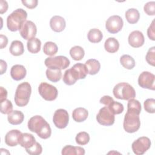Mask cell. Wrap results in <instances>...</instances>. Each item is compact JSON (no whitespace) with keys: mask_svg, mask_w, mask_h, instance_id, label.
<instances>
[{"mask_svg":"<svg viewBox=\"0 0 155 155\" xmlns=\"http://www.w3.org/2000/svg\"><path fill=\"white\" fill-rule=\"evenodd\" d=\"M28 128L44 139H48L51 134L49 124L41 116L36 115L31 117L28 122Z\"/></svg>","mask_w":155,"mask_h":155,"instance_id":"1","label":"cell"},{"mask_svg":"<svg viewBox=\"0 0 155 155\" xmlns=\"http://www.w3.org/2000/svg\"><path fill=\"white\" fill-rule=\"evenodd\" d=\"M27 13L22 8L15 10L7 18V26L9 30L16 31L19 30L22 25L26 21Z\"/></svg>","mask_w":155,"mask_h":155,"instance_id":"2","label":"cell"},{"mask_svg":"<svg viewBox=\"0 0 155 155\" xmlns=\"http://www.w3.org/2000/svg\"><path fill=\"white\" fill-rule=\"evenodd\" d=\"M31 93L30 84L24 82L18 85L15 94V102L19 107H24L28 103Z\"/></svg>","mask_w":155,"mask_h":155,"instance_id":"3","label":"cell"},{"mask_svg":"<svg viewBox=\"0 0 155 155\" xmlns=\"http://www.w3.org/2000/svg\"><path fill=\"white\" fill-rule=\"evenodd\" d=\"M114 97L119 99L130 100L136 97L134 88L128 83L120 82L114 86L113 90Z\"/></svg>","mask_w":155,"mask_h":155,"instance_id":"4","label":"cell"},{"mask_svg":"<svg viewBox=\"0 0 155 155\" xmlns=\"http://www.w3.org/2000/svg\"><path fill=\"white\" fill-rule=\"evenodd\" d=\"M123 126L127 133H133L137 131L140 126L139 114L134 111H127L125 114Z\"/></svg>","mask_w":155,"mask_h":155,"instance_id":"5","label":"cell"},{"mask_svg":"<svg viewBox=\"0 0 155 155\" xmlns=\"http://www.w3.org/2000/svg\"><path fill=\"white\" fill-rule=\"evenodd\" d=\"M38 91L41 96L47 101L55 100L58 94L57 88L54 86L46 82H42L39 84Z\"/></svg>","mask_w":155,"mask_h":155,"instance_id":"6","label":"cell"},{"mask_svg":"<svg viewBox=\"0 0 155 155\" xmlns=\"http://www.w3.org/2000/svg\"><path fill=\"white\" fill-rule=\"evenodd\" d=\"M45 65L48 68H56L59 69H65L70 64V60L65 56H58L48 57L44 61Z\"/></svg>","mask_w":155,"mask_h":155,"instance_id":"7","label":"cell"},{"mask_svg":"<svg viewBox=\"0 0 155 155\" xmlns=\"http://www.w3.org/2000/svg\"><path fill=\"white\" fill-rule=\"evenodd\" d=\"M151 142L150 139L145 136L140 137L134 140L131 145L133 153L136 155L143 154L150 148Z\"/></svg>","mask_w":155,"mask_h":155,"instance_id":"8","label":"cell"},{"mask_svg":"<svg viewBox=\"0 0 155 155\" xmlns=\"http://www.w3.org/2000/svg\"><path fill=\"white\" fill-rule=\"evenodd\" d=\"M96 120L102 125L110 126L114 123L115 117L114 114L105 106L99 110L96 115Z\"/></svg>","mask_w":155,"mask_h":155,"instance_id":"9","label":"cell"},{"mask_svg":"<svg viewBox=\"0 0 155 155\" xmlns=\"http://www.w3.org/2000/svg\"><path fill=\"white\" fill-rule=\"evenodd\" d=\"M138 84L143 88L151 90H155V76L149 71H143L138 78Z\"/></svg>","mask_w":155,"mask_h":155,"instance_id":"10","label":"cell"},{"mask_svg":"<svg viewBox=\"0 0 155 155\" xmlns=\"http://www.w3.org/2000/svg\"><path fill=\"white\" fill-rule=\"evenodd\" d=\"M124 25L122 18L118 15H113L108 18L105 22V28L110 33H117L121 30Z\"/></svg>","mask_w":155,"mask_h":155,"instance_id":"11","label":"cell"},{"mask_svg":"<svg viewBox=\"0 0 155 155\" xmlns=\"http://www.w3.org/2000/svg\"><path fill=\"white\" fill-rule=\"evenodd\" d=\"M19 33L22 38L28 41L35 38L37 33V28L34 22L26 20L22 25L19 30Z\"/></svg>","mask_w":155,"mask_h":155,"instance_id":"12","label":"cell"},{"mask_svg":"<svg viewBox=\"0 0 155 155\" xmlns=\"http://www.w3.org/2000/svg\"><path fill=\"white\" fill-rule=\"evenodd\" d=\"M53 121L57 128L59 129L65 128L67 126L69 121L68 112L62 108L56 110L53 115Z\"/></svg>","mask_w":155,"mask_h":155,"instance_id":"13","label":"cell"},{"mask_svg":"<svg viewBox=\"0 0 155 155\" xmlns=\"http://www.w3.org/2000/svg\"><path fill=\"white\" fill-rule=\"evenodd\" d=\"M128 43L134 48H139L142 46L145 42V38L143 33L139 31L135 30L132 31L128 36Z\"/></svg>","mask_w":155,"mask_h":155,"instance_id":"14","label":"cell"},{"mask_svg":"<svg viewBox=\"0 0 155 155\" xmlns=\"http://www.w3.org/2000/svg\"><path fill=\"white\" fill-rule=\"evenodd\" d=\"M70 71L76 81L78 79H85L88 74V70L85 65L82 63H77L74 64L70 68Z\"/></svg>","mask_w":155,"mask_h":155,"instance_id":"15","label":"cell"},{"mask_svg":"<svg viewBox=\"0 0 155 155\" xmlns=\"http://www.w3.org/2000/svg\"><path fill=\"white\" fill-rule=\"evenodd\" d=\"M22 133L18 130H12L5 136V143L10 147H15L19 144V137Z\"/></svg>","mask_w":155,"mask_h":155,"instance_id":"16","label":"cell"},{"mask_svg":"<svg viewBox=\"0 0 155 155\" xmlns=\"http://www.w3.org/2000/svg\"><path fill=\"white\" fill-rule=\"evenodd\" d=\"M50 25L52 30L55 32L62 31L66 26V22L64 18L56 15L53 16L50 21Z\"/></svg>","mask_w":155,"mask_h":155,"instance_id":"17","label":"cell"},{"mask_svg":"<svg viewBox=\"0 0 155 155\" xmlns=\"http://www.w3.org/2000/svg\"><path fill=\"white\" fill-rule=\"evenodd\" d=\"M27 74V71L24 66L19 64H16L12 66L10 70V75L13 79L20 81L23 79Z\"/></svg>","mask_w":155,"mask_h":155,"instance_id":"18","label":"cell"},{"mask_svg":"<svg viewBox=\"0 0 155 155\" xmlns=\"http://www.w3.org/2000/svg\"><path fill=\"white\" fill-rule=\"evenodd\" d=\"M35 137L30 133H22L19 140V144L25 149L30 148L36 143Z\"/></svg>","mask_w":155,"mask_h":155,"instance_id":"19","label":"cell"},{"mask_svg":"<svg viewBox=\"0 0 155 155\" xmlns=\"http://www.w3.org/2000/svg\"><path fill=\"white\" fill-rule=\"evenodd\" d=\"M7 119L8 122L12 125H19L23 122L24 116L21 111L13 110L8 114Z\"/></svg>","mask_w":155,"mask_h":155,"instance_id":"20","label":"cell"},{"mask_svg":"<svg viewBox=\"0 0 155 155\" xmlns=\"http://www.w3.org/2000/svg\"><path fill=\"white\" fill-rule=\"evenodd\" d=\"M88 116V111L82 107L75 108L72 113V117L73 120L77 122H84L87 119Z\"/></svg>","mask_w":155,"mask_h":155,"instance_id":"21","label":"cell"},{"mask_svg":"<svg viewBox=\"0 0 155 155\" xmlns=\"http://www.w3.org/2000/svg\"><path fill=\"white\" fill-rule=\"evenodd\" d=\"M88 70V73L91 75L97 74L101 68L100 62L95 59H90L87 60L85 64Z\"/></svg>","mask_w":155,"mask_h":155,"instance_id":"22","label":"cell"},{"mask_svg":"<svg viewBox=\"0 0 155 155\" xmlns=\"http://www.w3.org/2000/svg\"><path fill=\"white\" fill-rule=\"evenodd\" d=\"M104 48L107 52L114 53L119 50V43L116 38L110 37L107 39L105 41Z\"/></svg>","mask_w":155,"mask_h":155,"instance_id":"23","label":"cell"},{"mask_svg":"<svg viewBox=\"0 0 155 155\" xmlns=\"http://www.w3.org/2000/svg\"><path fill=\"white\" fill-rule=\"evenodd\" d=\"M10 53L15 56L22 55L24 52V48L22 42L18 40L12 41L9 48Z\"/></svg>","mask_w":155,"mask_h":155,"instance_id":"24","label":"cell"},{"mask_svg":"<svg viewBox=\"0 0 155 155\" xmlns=\"http://www.w3.org/2000/svg\"><path fill=\"white\" fill-rule=\"evenodd\" d=\"M61 153L62 155H84L85 150L81 147L66 145L62 148Z\"/></svg>","mask_w":155,"mask_h":155,"instance_id":"25","label":"cell"},{"mask_svg":"<svg viewBox=\"0 0 155 155\" xmlns=\"http://www.w3.org/2000/svg\"><path fill=\"white\" fill-rule=\"evenodd\" d=\"M46 76L49 81L57 82L61 79V70L56 68H48L46 70Z\"/></svg>","mask_w":155,"mask_h":155,"instance_id":"26","label":"cell"},{"mask_svg":"<svg viewBox=\"0 0 155 155\" xmlns=\"http://www.w3.org/2000/svg\"><path fill=\"white\" fill-rule=\"evenodd\" d=\"M125 18L127 21L131 24H136L140 18L139 11L134 8L128 9L125 12Z\"/></svg>","mask_w":155,"mask_h":155,"instance_id":"27","label":"cell"},{"mask_svg":"<svg viewBox=\"0 0 155 155\" xmlns=\"http://www.w3.org/2000/svg\"><path fill=\"white\" fill-rule=\"evenodd\" d=\"M27 47L28 51L31 53H38L41 50V42L38 38H35L27 41Z\"/></svg>","mask_w":155,"mask_h":155,"instance_id":"28","label":"cell"},{"mask_svg":"<svg viewBox=\"0 0 155 155\" xmlns=\"http://www.w3.org/2000/svg\"><path fill=\"white\" fill-rule=\"evenodd\" d=\"M88 39L92 43H98L101 41L103 38L102 33L97 28L91 29L87 35Z\"/></svg>","mask_w":155,"mask_h":155,"instance_id":"29","label":"cell"},{"mask_svg":"<svg viewBox=\"0 0 155 155\" xmlns=\"http://www.w3.org/2000/svg\"><path fill=\"white\" fill-rule=\"evenodd\" d=\"M70 54L73 59L75 61H80L84 58L85 51L82 47L76 45L73 47L70 50Z\"/></svg>","mask_w":155,"mask_h":155,"instance_id":"30","label":"cell"},{"mask_svg":"<svg viewBox=\"0 0 155 155\" xmlns=\"http://www.w3.org/2000/svg\"><path fill=\"white\" fill-rule=\"evenodd\" d=\"M121 65L125 68L131 70L135 66V61L133 57L128 54H124L120 58Z\"/></svg>","mask_w":155,"mask_h":155,"instance_id":"31","label":"cell"},{"mask_svg":"<svg viewBox=\"0 0 155 155\" xmlns=\"http://www.w3.org/2000/svg\"><path fill=\"white\" fill-rule=\"evenodd\" d=\"M58 51V47L57 45L51 41L46 42L43 47V51L46 55L53 56Z\"/></svg>","mask_w":155,"mask_h":155,"instance_id":"32","label":"cell"},{"mask_svg":"<svg viewBox=\"0 0 155 155\" xmlns=\"http://www.w3.org/2000/svg\"><path fill=\"white\" fill-rule=\"evenodd\" d=\"M110 110V111L114 114H119L123 112L124 108L122 104L112 101L108 106H106Z\"/></svg>","mask_w":155,"mask_h":155,"instance_id":"33","label":"cell"},{"mask_svg":"<svg viewBox=\"0 0 155 155\" xmlns=\"http://www.w3.org/2000/svg\"><path fill=\"white\" fill-rule=\"evenodd\" d=\"M141 109V104L139 101L134 99H131L128 100L127 104V111H134L140 114Z\"/></svg>","mask_w":155,"mask_h":155,"instance_id":"34","label":"cell"},{"mask_svg":"<svg viewBox=\"0 0 155 155\" xmlns=\"http://www.w3.org/2000/svg\"><path fill=\"white\" fill-rule=\"evenodd\" d=\"M76 142L80 145H85L90 141V136L85 131H81L77 134L75 137Z\"/></svg>","mask_w":155,"mask_h":155,"instance_id":"35","label":"cell"},{"mask_svg":"<svg viewBox=\"0 0 155 155\" xmlns=\"http://www.w3.org/2000/svg\"><path fill=\"white\" fill-rule=\"evenodd\" d=\"M13 111V105L10 101L5 99L1 102V112L2 114H9Z\"/></svg>","mask_w":155,"mask_h":155,"instance_id":"36","label":"cell"},{"mask_svg":"<svg viewBox=\"0 0 155 155\" xmlns=\"http://www.w3.org/2000/svg\"><path fill=\"white\" fill-rule=\"evenodd\" d=\"M143 106L145 110L149 113H154L155 112V99L153 98L147 99L144 101Z\"/></svg>","mask_w":155,"mask_h":155,"instance_id":"37","label":"cell"},{"mask_svg":"<svg viewBox=\"0 0 155 155\" xmlns=\"http://www.w3.org/2000/svg\"><path fill=\"white\" fill-rule=\"evenodd\" d=\"M63 81L64 82L68 85H71L75 84V82L77 81L73 76L70 68L67 70L63 76Z\"/></svg>","mask_w":155,"mask_h":155,"instance_id":"38","label":"cell"},{"mask_svg":"<svg viewBox=\"0 0 155 155\" xmlns=\"http://www.w3.org/2000/svg\"><path fill=\"white\" fill-rule=\"evenodd\" d=\"M25 151L30 155H39L42 153V148L40 143L36 142L33 146L30 148L25 149Z\"/></svg>","mask_w":155,"mask_h":155,"instance_id":"39","label":"cell"},{"mask_svg":"<svg viewBox=\"0 0 155 155\" xmlns=\"http://www.w3.org/2000/svg\"><path fill=\"white\" fill-rule=\"evenodd\" d=\"M146 61L148 64L154 66L155 65V47H152L149 48L146 54Z\"/></svg>","mask_w":155,"mask_h":155,"instance_id":"40","label":"cell"},{"mask_svg":"<svg viewBox=\"0 0 155 155\" xmlns=\"http://www.w3.org/2000/svg\"><path fill=\"white\" fill-rule=\"evenodd\" d=\"M144 12L148 15L153 16L155 15V2L150 1L146 3L143 7Z\"/></svg>","mask_w":155,"mask_h":155,"instance_id":"41","label":"cell"},{"mask_svg":"<svg viewBox=\"0 0 155 155\" xmlns=\"http://www.w3.org/2000/svg\"><path fill=\"white\" fill-rule=\"evenodd\" d=\"M154 30H155L154 29V20H153L147 30V35H148V38L150 39H151L152 41L155 40Z\"/></svg>","mask_w":155,"mask_h":155,"instance_id":"42","label":"cell"},{"mask_svg":"<svg viewBox=\"0 0 155 155\" xmlns=\"http://www.w3.org/2000/svg\"><path fill=\"white\" fill-rule=\"evenodd\" d=\"M21 2L26 7L30 9L35 8L37 6L38 2L37 0H28V1L24 0V1H22Z\"/></svg>","mask_w":155,"mask_h":155,"instance_id":"43","label":"cell"},{"mask_svg":"<svg viewBox=\"0 0 155 155\" xmlns=\"http://www.w3.org/2000/svg\"><path fill=\"white\" fill-rule=\"evenodd\" d=\"M8 9V4L7 1L1 0L0 1V13L1 14H3L6 12Z\"/></svg>","mask_w":155,"mask_h":155,"instance_id":"44","label":"cell"},{"mask_svg":"<svg viewBox=\"0 0 155 155\" xmlns=\"http://www.w3.org/2000/svg\"><path fill=\"white\" fill-rule=\"evenodd\" d=\"M7 91L2 87H0V102L7 99Z\"/></svg>","mask_w":155,"mask_h":155,"instance_id":"45","label":"cell"},{"mask_svg":"<svg viewBox=\"0 0 155 155\" xmlns=\"http://www.w3.org/2000/svg\"><path fill=\"white\" fill-rule=\"evenodd\" d=\"M0 41H1V49L5 47L8 44V38L6 36L1 35H0Z\"/></svg>","mask_w":155,"mask_h":155,"instance_id":"46","label":"cell"},{"mask_svg":"<svg viewBox=\"0 0 155 155\" xmlns=\"http://www.w3.org/2000/svg\"><path fill=\"white\" fill-rule=\"evenodd\" d=\"M0 61H1V74H2L6 71L7 65L5 61H4V60L1 59Z\"/></svg>","mask_w":155,"mask_h":155,"instance_id":"47","label":"cell"}]
</instances>
